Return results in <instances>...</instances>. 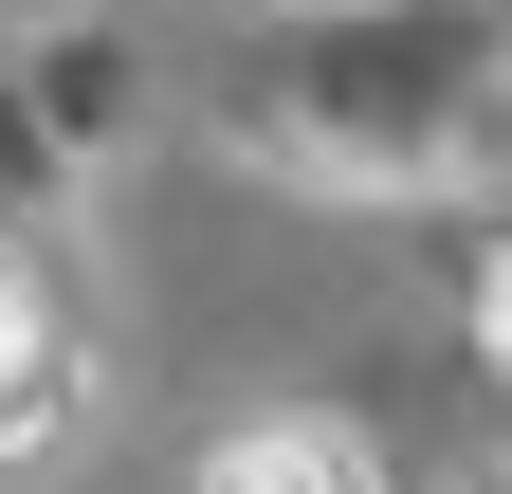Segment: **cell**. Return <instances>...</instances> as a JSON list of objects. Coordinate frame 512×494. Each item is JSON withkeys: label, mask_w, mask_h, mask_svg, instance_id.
<instances>
[{"label": "cell", "mask_w": 512, "mask_h": 494, "mask_svg": "<svg viewBox=\"0 0 512 494\" xmlns=\"http://www.w3.org/2000/svg\"><path fill=\"white\" fill-rule=\"evenodd\" d=\"M202 494H384V476H366V440H330V421H256V440L202 458Z\"/></svg>", "instance_id": "cell-1"}]
</instances>
